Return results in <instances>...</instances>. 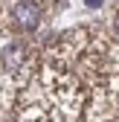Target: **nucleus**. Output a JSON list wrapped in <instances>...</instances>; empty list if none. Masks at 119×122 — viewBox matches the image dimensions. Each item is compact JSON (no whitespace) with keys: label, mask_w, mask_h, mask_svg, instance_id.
<instances>
[{"label":"nucleus","mask_w":119,"mask_h":122,"mask_svg":"<svg viewBox=\"0 0 119 122\" xmlns=\"http://www.w3.org/2000/svg\"><path fill=\"white\" fill-rule=\"evenodd\" d=\"M15 20H18L23 29L38 26V20H41V9H38V3H35V0H20V3L15 6Z\"/></svg>","instance_id":"1"},{"label":"nucleus","mask_w":119,"mask_h":122,"mask_svg":"<svg viewBox=\"0 0 119 122\" xmlns=\"http://www.w3.org/2000/svg\"><path fill=\"white\" fill-rule=\"evenodd\" d=\"M20 58H23V50H20V47H12V50L3 55V61H6L9 67H18V64H20Z\"/></svg>","instance_id":"2"},{"label":"nucleus","mask_w":119,"mask_h":122,"mask_svg":"<svg viewBox=\"0 0 119 122\" xmlns=\"http://www.w3.org/2000/svg\"><path fill=\"white\" fill-rule=\"evenodd\" d=\"M87 3H90V6H102V0H87Z\"/></svg>","instance_id":"3"}]
</instances>
